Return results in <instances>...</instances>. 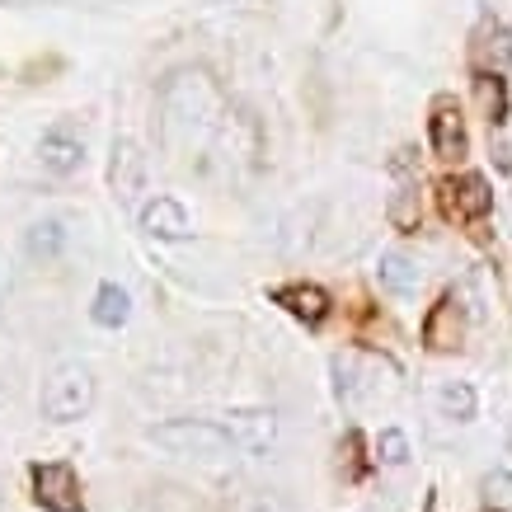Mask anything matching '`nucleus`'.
Masks as SVG:
<instances>
[{
	"mask_svg": "<svg viewBox=\"0 0 512 512\" xmlns=\"http://www.w3.org/2000/svg\"><path fill=\"white\" fill-rule=\"evenodd\" d=\"M151 442L174 451V456H198V461H231V456H245L240 442L226 433L221 419H170L151 433Z\"/></svg>",
	"mask_w": 512,
	"mask_h": 512,
	"instance_id": "nucleus-1",
	"label": "nucleus"
},
{
	"mask_svg": "<svg viewBox=\"0 0 512 512\" xmlns=\"http://www.w3.org/2000/svg\"><path fill=\"white\" fill-rule=\"evenodd\" d=\"M94 409V376L85 367H57L43 386V419L52 423H76Z\"/></svg>",
	"mask_w": 512,
	"mask_h": 512,
	"instance_id": "nucleus-2",
	"label": "nucleus"
},
{
	"mask_svg": "<svg viewBox=\"0 0 512 512\" xmlns=\"http://www.w3.org/2000/svg\"><path fill=\"white\" fill-rule=\"evenodd\" d=\"M33 498L47 512H80V480L66 461H43L33 466Z\"/></svg>",
	"mask_w": 512,
	"mask_h": 512,
	"instance_id": "nucleus-3",
	"label": "nucleus"
},
{
	"mask_svg": "<svg viewBox=\"0 0 512 512\" xmlns=\"http://www.w3.org/2000/svg\"><path fill=\"white\" fill-rule=\"evenodd\" d=\"M221 423H226V433L240 442L245 456L268 451L273 447V437H278V414H273V409H231Z\"/></svg>",
	"mask_w": 512,
	"mask_h": 512,
	"instance_id": "nucleus-4",
	"label": "nucleus"
},
{
	"mask_svg": "<svg viewBox=\"0 0 512 512\" xmlns=\"http://www.w3.org/2000/svg\"><path fill=\"white\" fill-rule=\"evenodd\" d=\"M38 160H43L52 174H71L85 160V141H80L76 127L57 123L52 132H43V141H38Z\"/></svg>",
	"mask_w": 512,
	"mask_h": 512,
	"instance_id": "nucleus-5",
	"label": "nucleus"
},
{
	"mask_svg": "<svg viewBox=\"0 0 512 512\" xmlns=\"http://www.w3.org/2000/svg\"><path fill=\"white\" fill-rule=\"evenodd\" d=\"M442 193H447V212H451V217L475 221V217H484V212L494 207V193H489V184H484L480 174H461V179H451Z\"/></svg>",
	"mask_w": 512,
	"mask_h": 512,
	"instance_id": "nucleus-6",
	"label": "nucleus"
},
{
	"mask_svg": "<svg viewBox=\"0 0 512 512\" xmlns=\"http://www.w3.org/2000/svg\"><path fill=\"white\" fill-rule=\"evenodd\" d=\"M433 151L442 160H461L466 156V118L451 99H437L433 109Z\"/></svg>",
	"mask_w": 512,
	"mask_h": 512,
	"instance_id": "nucleus-7",
	"label": "nucleus"
},
{
	"mask_svg": "<svg viewBox=\"0 0 512 512\" xmlns=\"http://www.w3.org/2000/svg\"><path fill=\"white\" fill-rule=\"evenodd\" d=\"M141 226L156 240H184L188 235V212L179 198H151L141 207Z\"/></svg>",
	"mask_w": 512,
	"mask_h": 512,
	"instance_id": "nucleus-8",
	"label": "nucleus"
},
{
	"mask_svg": "<svg viewBox=\"0 0 512 512\" xmlns=\"http://www.w3.org/2000/svg\"><path fill=\"white\" fill-rule=\"evenodd\" d=\"M141 184H146V160H141V151L127 137L113 141V193L123 202H137Z\"/></svg>",
	"mask_w": 512,
	"mask_h": 512,
	"instance_id": "nucleus-9",
	"label": "nucleus"
},
{
	"mask_svg": "<svg viewBox=\"0 0 512 512\" xmlns=\"http://www.w3.org/2000/svg\"><path fill=\"white\" fill-rule=\"evenodd\" d=\"M273 301L278 306H287V311L296 315V320H306V325H320L329 315V296L315 287V282H292V287H278L273 292Z\"/></svg>",
	"mask_w": 512,
	"mask_h": 512,
	"instance_id": "nucleus-10",
	"label": "nucleus"
},
{
	"mask_svg": "<svg viewBox=\"0 0 512 512\" xmlns=\"http://www.w3.org/2000/svg\"><path fill=\"white\" fill-rule=\"evenodd\" d=\"M461 329H466L461 306L447 296V301H437V306H433L428 325H423V339H428V348H456V343H461Z\"/></svg>",
	"mask_w": 512,
	"mask_h": 512,
	"instance_id": "nucleus-11",
	"label": "nucleus"
},
{
	"mask_svg": "<svg viewBox=\"0 0 512 512\" xmlns=\"http://www.w3.org/2000/svg\"><path fill=\"white\" fill-rule=\"evenodd\" d=\"M475 62L484 66V76H494L512 62V33L503 24H484L480 38H475Z\"/></svg>",
	"mask_w": 512,
	"mask_h": 512,
	"instance_id": "nucleus-12",
	"label": "nucleus"
},
{
	"mask_svg": "<svg viewBox=\"0 0 512 512\" xmlns=\"http://www.w3.org/2000/svg\"><path fill=\"white\" fill-rule=\"evenodd\" d=\"M90 315H94V325H104V329L127 325V315H132V296H127L118 282H104V287L94 292Z\"/></svg>",
	"mask_w": 512,
	"mask_h": 512,
	"instance_id": "nucleus-13",
	"label": "nucleus"
},
{
	"mask_svg": "<svg viewBox=\"0 0 512 512\" xmlns=\"http://www.w3.org/2000/svg\"><path fill=\"white\" fill-rule=\"evenodd\" d=\"M376 273H381V287H386V292H395V296H409L414 287H419V268L409 264L400 249H386Z\"/></svg>",
	"mask_w": 512,
	"mask_h": 512,
	"instance_id": "nucleus-14",
	"label": "nucleus"
},
{
	"mask_svg": "<svg viewBox=\"0 0 512 512\" xmlns=\"http://www.w3.org/2000/svg\"><path fill=\"white\" fill-rule=\"evenodd\" d=\"M66 245V226L57 217H47V221H33L29 235H24V249H29L33 259H57Z\"/></svg>",
	"mask_w": 512,
	"mask_h": 512,
	"instance_id": "nucleus-15",
	"label": "nucleus"
},
{
	"mask_svg": "<svg viewBox=\"0 0 512 512\" xmlns=\"http://www.w3.org/2000/svg\"><path fill=\"white\" fill-rule=\"evenodd\" d=\"M437 404H442V414L456 423L475 419V390H470L466 381H447V386L437 390Z\"/></svg>",
	"mask_w": 512,
	"mask_h": 512,
	"instance_id": "nucleus-16",
	"label": "nucleus"
},
{
	"mask_svg": "<svg viewBox=\"0 0 512 512\" xmlns=\"http://www.w3.org/2000/svg\"><path fill=\"white\" fill-rule=\"evenodd\" d=\"M475 90H480V104H484V113H489V123H503V113H508L503 80H498V76H480V80H475Z\"/></svg>",
	"mask_w": 512,
	"mask_h": 512,
	"instance_id": "nucleus-17",
	"label": "nucleus"
},
{
	"mask_svg": "<svg viewBox=\"0 0 512 512\" xmlns=\"http://www.w3.org/2000/svg\"><path fill=\"white\" fill-rule=\"evenodd\" d=\"M376 451H381V461H386V466H404V461H409V442H404L400 428H386L381 442H376Z\"/></svg>",
	"mask_w": 512,
	"mask_h": 512,
	"instance_id": "nucleus-18",
	"label": "nucleus"
},
{
	"mask_svg": "<svg viewBox=\"0 0 512 512\" xmlns=\"http://www.w3.org/2000/svg\"><path fill=\"white\" fill-rule=\"evenodd\" d=\"M484 503H494V508H508V503H512V475H508V470L484 475Z\"/></svg>",
	"mask_w": 512,
	"mask_h": 512,
	"instance_id": "nucleus-19",
	"label": "nucleus"
},
{
	"mask_svg": "<svg viewBox=\"0 0 512 512\" xmlns=\"http://www.w3.org/2000/svg\"><path fill=\"white\" fill-rule=\"evenodd\" d=\"M5 395H10V390H5V376H0V404H5Z\"/></svg>",
	"mask_w": 512,
	"mask_h": 512,
	"instance_id": "nucleus-20",
	"label": "nucleus"
}]
</instances>
